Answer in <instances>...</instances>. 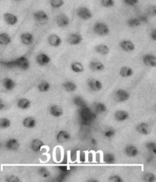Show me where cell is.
Instances as JSON below:
<instances>
[{
    "label": "cell",
    "instance_id": "obj_1",
    "mask_svg": "<svg viewBox=\"0 0 156 182\" xmlns=\"http://www.w3.org/2000/svg\"><path fill=\"white\" fill-rule=\"evenodd\" d=\"M93 32L100 37H106L110 34V30L109 26L104 22L98 21L93 25Z\"/></svg>",
    "mask_w": 156,
    "mask_h": 182
},
{
    "label": "cell",
    "instance_id": "obj_2",
    "mask_svg": "<svg viewBox=\"0 0 156 182\" xmlns=\"http://www.w3.org/2000/svg\"><path fill=\"white\" fill-rule=\"evenodd\" d=\"M76 15L81 20H88L92 18L93 13L87 7L80 6L76 10Z\"/></svg>",
    "mask_w": 156,
    "mask_h": 182
},
{
    "label": "cell",
    "instance_id": "obj_3",
    "mask_svg": "<svg viewBox=\"0 0 156 182\" xmlns=\"http://www.w3.org/2000/svg\"><path fill=\"white\" fill-rule=\"evenodd\" d=\"M33 17L38 24H41V25L46 24L50 19L47 13L43 10H38L35 12L33 14Z\"/></svg>",
    "mask_w": 156,
    "mask_h": 182
},
{
    "label": "cell",
    "instance_id": "obj_4",
    "mask_svg": "<svg viewBox=\"0 0 156 182\" xmlns=\"http://www.w3.org/2000/svg\"><path fill=\"white\" fill-rule=\"evenodd\" d=\"M114 99L117 102H124L128 100L130 97V94L124 89H118L114 92Z\"/></svg>",
    "mask_w": 156,
    "mask_h": 182
},
{
    "label": "cell",
    "instance_id": "obj_5",
    "mask_svg": "<svg viewBox=\"0 0 156 182\" xmlns=\"http://www.w3.org/2000/svg\"><path fill=\"white\" fill-rule=\"evenodd\" d=\"M119 46L122 51L125 53H132L135 50V46L133 42L130 39H123L119 43Z\"/></svg>",
    "mask_w": 156,
    "mask_h": 182
},
{
    "label": "cell",
    "instance_id": "obj_6",
    "mask_svg": "<svg viewBox=\"0 0 156 182\" xmlns=\"http://www.w3.org/2000/svg\"><path fill=\"white\" fill-rule=\"evenodd\" d=\"M56 23L60 28H65L70 24V19L65 14L61 13L56 18Z\"/></svg>",
    "mask_w": 156,
    "mask_h": 182
},
{
    "label": "cell",
    "instance_id": "obj_7",
    "mask_svg": "<svg viewBox=\"0 0 156 182\" xmlns=\"http://www.w3.org/2000/svg\"><path fill=\"white\" fill-rule=\"evenodd\" d=\"M56 140L58 143H65L71 140V134L69 131L61 130L56 135Z\"/></svg>",
    "mask_w": 156,
    "mask_h": 182
},
{
    "label": "cell",
    "instance_id": "obj_8",
    "mask_svg": "<svg viewBox=\"0 0 156 182\" xmlns=\"http://www.w3.org/2000/svg\"><path fill=\"white\" fill-rule=\"evenodd\" d=\"M83 37L81 34L78 33H72L70 34L67 37V42L69 45L72 46H77L82 43Z\"/></svg>",
    "mask_w": 156,
    "mask_h": 182
},
{
    "label": "cell",
    "instance_id": "obj_9",
    "mask_svg": "<svg viewBox=\"0 0 156 182\" xmlns=\"http://www.w3.org/2000/svg\"><path fill=\"white\" fill-rule=\"evenodd\" d=\"M13 64L16 67H18L21 70H24V71H26L30 68V61L25 56H21L18 58L17 59L15 60Z\"/></svg>",
    "mask_w": 156,
    "mask_h": 182
},
{
    "label": "cell",
    "instance_id": "obj_10",
    "mask_svg": "<svg viewBox=\"0 0 156 182\" xmlns=\"http://www.w3.org/2000/svg\"><path fill=\"white\" fill-rule=\"evenodd\" d=\"M88 87L94 92H98L103 89V84L100 80L97 79L90 78L88 80Z\"/></svg>",
    "mask_w": 156,
    "mask_h": 182
},
{
    "label": "cell",
    "instance_id": "obj_11",
    "mask_svg": "<svg viewBox=\"0 0 156 182\" xmlns=\"http://www.w3.org/2000/svg\"><path fill=\"white\" fill-rule=\"evenodd\" d=\"M142 62L145 65L151 68L156 67V57L155 55L151 53H147L142 57Z\"/></svg>",
    "mask_w": 156,
    "mask_h": 182
},
{
    "label": "cell",
    "instance_id": "obj_12",
    "mask_svg": "<svg viewBox=\"0 0 156 182\" xmlns=\"http://www.w3.org/2000/svg\"><path fill=\"white\" fill-rule=\"evenodd\" d=\"M45 146L44 143L40 139L38 138H35V139L32 140V141L30 143V148L34 153H39L42 150L43 146Z\"/></svg>",
    "mask_w": 156,
    "mask_h": 182
},
{
    "label": "cell",
    "instance_id": "obj_13",
    "mask_svg": "<svg viewBox=\"0 0 156 182\" xmlns=\"http://www.w3.org/2000/svg\"><path fill=\"white\" fill-rule=\"evenodd\" d=\"M36 61L40 66H46L51 61V58L48 55L44 53H40L36 56Z\"/></svg>",
    "mask_w": 156,
    "mask_h": 182
},
{
    "label": "cell",
    "instance_id": "obj_14",
    "mask_svg": "<svg viewBox=\"0 0 156 182\" xmlns=\"http://www.w3.org/2000/svg\"><path fill=\"white\" fill-rule=\"evenodd\" d=\"M5 147L10 151H16L20 147V142L16 138H9L5 142Z\"/></svg>",
    "mask_w": 156,
    "mask_h": 182
},
{
    "label": "cell",
    "instance_id": "obj_15",
    "mask_svg": "<svg viewBox=\"0 0 156 182\" xmlns=\"http://www.w3.org/2000/svg\"><path fill=\"white\" fill-rule=\"evenodd\" d=\"M47 42L53 47H59L62 45V38L57 34H52L47 38Z\"/></svg>",
    "mask_w": 156,
    "mask_h": 182
},
{
    "label": "cell",
    "instance_id": "obj_16",
    "mask_svg": "<svg viewBox=\"0 0 156 182\" xmlns=\"http://www.w3.org/2000/svg\"><path fill=\"white\" fill-rule=\"evenodd\" d=\"M3 19L5 22L9 26H15L18 22V18L10 12H6L3 15Z\"/></svg>",
    "mask_w": 156,
    "mask_h": 182
},
{
    "label": "cell",
    "instance_id": "obj_17",
    "mask_svg": "<svg viewBox=\"0 0 156 182\" xmlns=\"http://www.w3.org/2000/svg\"><path fill=\"white\" fill-rule=\"evenodd\" d=\"M20 40L22 43V44L25 46H30L35 41V37L31 33L24 32L21 34L20 36Z\"/></svg>",
    "mask_w": 156,
    "mask_h": 182
},
{
    "label": "cell",
    "instance_id": "obj_18",
    "mask_svg": "<svg viewBox=\"0 0 156 182\" xmlns=\"http://www.w3.org/2000/svg\"><path fill=\"white\" fill-rule=\"evenodd\" d=\"M124 153H125L126 156L130 158H134V157L137 156L139 154V150L135 145L133 144H128L126 146L125 149H124Z\"/></svg>",
    "mask_w": 156,
    "mask_h": 182
},
{
    "label": "cell",
    "instance_id": "obj_19",
    "mask_svg": "<svg viewBox=\"0 0 156 182\" xmlns=\"http://www.w3.org/2000/svg\"><path fill=\"white\" fill-rule=\"evenodd\" d=\"M135 130H136V131L139 134L142 135H145V136L151 134V128H150V126L147 123H139L135 127Z\"/></svg>",
    "mask_w": 156,
    "mask_h": 182
},
{
    "label": "cell",
    "instance_id": "obj_20",
    "mask_svg": "<svg viewBox=\"0 0 156 182\" xmlns=\"http://www.w3.org/2000/svg\"><path fill=\"white\" fill-rule=\"evenodd\" d=\"M130 118V114L128 113V112L125 110H117L114 113V118L116 121H120V122H123V121H125L128 119Z\"/></svg>",
    "mask_w": 156,
    "mask_h": 182
},
{
    "label": "cell",
    "instance_id": "obj_21",
    "mask_svg": "<svg viewBox=\"0 0 156 182\" xmlns=\"http://www.w3.org/2000/svg\"><path fill=\"white\" fill-rule=\"evenodd\" d=\"M22 124L25 128L28 129H33L35 128L37 125V120L34 117L28 116V117L24 118L22 121Z\"/></svg>",
    "mask_w": 156,
    "mask_h": 182
},
{
    "label": "cell",
    "instance_id": "obj_22",
    "mask_svg": "<svg viewBox=\"0 0 156 182\" xmlns=\"http://www.w3.org/2000/svg\"><path fill=\"white\" fill-rule=\"evenodd\" d=\"M2 86L4 88L8 91H11L13 90L16 87V82L13 79L10 78V77H5L2 81Z\"/></svg>",
    "mask_w": 156,
    "mask_h": 182
},
{
    "label": "cell",
    "instance_id": "obj_23",
    "mask_svg": "<svg viewBox=\"0 0 156 182\" xmlns=\"http://www.w3.org/2000/svg\"><path fill=\"white\" fill-rule=\"evenodd\" d=\"M89 68L93 72H102L105 68L104 65L101 61H97V60H93L89 63Z\"/></svg>",
    "mask_w": 156,
    "mask_h": 182
},
{
    "label": "cell",
    "instance_id": "obj_24",
    "mask_svg": "<svg viewBox=\"0 0 156 182\" xmlns=\"http://www.w3.org/2000/svg\"><path fill=\"white\" fill-rule=\"evenodd\" d=\"M49 112L53 117L55 118H60L63 115V109L58 105H53L50 106Z\"/></svg>",
    "mask_w": 156,
    "mask_h": 182
},
{
    "label": "cell",
    "instance_id": "obj_25",
    "mask_svg": "<svg viewBox=\"0 0 156 182\" xmlns=\"http://www.w3.org/2000/svg\"><path fill=\"white\" fill-rule=\"evenodd\" d=\"M94 51L96 52L97 53H98V54H101L102 56H106V55L109 54V53H110V48H109L108 46H107L106 44L101 43V44L95 46Z\"/></svg>",
    "mask_w": 156,
    "mask_h": 182
},
{
    "label": "cell",
    "instance_id": "obj_26",
    "mask_svg": "<svg viewBox=\"0 0 156 182\" xmlns=\"http://www.w3.org/2000/svg\"><path fill=\"white\" fill-rule=\"evenodd\" d=\"M31 106V102L30 99H27V98H21L19 99L17 102V106L19 109H22V110H26L28 109Z\"/></svg>",
    "mask_w": 156,
    "mask_h": 182
},
{
    "label": "cell",
    "instance_id": "obj_27",
    "mask_svg": "<svg viewBox=\"0 0 156 182\" xmlns=\"http://www.w3.org/2000/svg\"><path fill=\"white\" fill-rule=\"evenodd\" d=\"M134 75V71L129 66H123L120 70V75L122 77H130Z\"/></svg>",
    "mask_w": 156,
    "mask_h": 182
},
{
    "label": "cell",
    "instance_id": "obj_28",
    "mask_svg": "<svg viewBox=\"0 0 156 182\" xmlns=\"http://www.w3.org/2000/svg\"><path fill=\"white\" fill-rule=\"evenodd\" d=\"M62 85L64 90L69 93L75 92L77 90V85L73 81H65L63 83Z\"/></svg>",
    "mask_w": 156,
    "mask_h": 182
},
{
    "label": "cell",
    "instance_id": "obj_29",
    "mask_svg": "<svg viewBox=\"0 0 156 182\" xmlns=\"http://www.w3.org/2000/svg\"><path fill=\"white\" fill-rule=\"evenodd\" d=\"M71 70L75 73H82L85 71L84 65L79 61H74L71 64Z\"/></svg>",
    "mask_w": 156,
    "mask_h": 182
},
{
    "label": "cell",
    "instance_id": "obj_30",
    "mask_svg": "<svg viewBox=\"0 0 156 182\" xmlns=\"http://www.w3.org/2000/svg\"><path fill=\"white\" fill-rule=\"evenodd\" d=\"M12 42V37L7 33L0 34V46H7Z\"/></svg>",
    "mask_w": 156,
    "mask_h": 182
},
{
    "label": "cell",
    "instance_id": "obj_31",
    "mask_svg": "<svg viewBox=\"0 0 156 182\" xmlns=\"http://www.w3.org/2000/svg\"><path fill=\"white\" fill-rule=\"evenodd\" d=\"M127 24L128 27L135 28V27H140L142 24V20L138 18H131L127 20Z\"/></svg>",
    "mask_w": 156,
    "mask_h": 182
},
{
    "label": "cell",
    "instance_id": "obj_32",
    "mask_svg": "<svg viewBox=\"0 0 156 182\" xmlns=\"http://www.w3.org/2000/svg\"><path fill=\"white\" fill-rule=\"evenodd\" d=\"M103 161L104 163L107 164V165H113L116 162V156H115V155H113V153H105L103 156Z\"/></svg>",
    "mask_w": 156,
    "mask_h": 182
},
{
    "label": "cell",
    "instance_id": "obj_33",
    "mask_svg": "<svg viewBox=\"0 0 156 182\" xmlns=\"http://www.w3.org/2000/svg\"><path fill=\"white\" fill-rule=\"evenodd\" d=\"M38 89L40 93H46L48 92L50 89V84L49 82L43 80L40 83H38Z\"/></svg>",
    "mask_w": 156,
    "mask_h": 182
},
{
    "label": "cell",
    "instance_id": "obj_34",
    "mask_svg": "<svg viewBox=\"0 0 156 182\" xmlns=\"http://www.w3.org/2000/svg\"><path fill=\"white\" fill-rule=\"evenodd\" d=\"M50 5L52 9H59L65 5L64 0H50Z\"/></svg>",
    "mask_w": 156,
    "mask_h": 182
},
{
    "label": "cell",
    "instance_id": "obj_35",
    "mask_svg": "<svg viewBox=\"0 0 156 182\" xmlns=\"http://www.w3.org/2000/svg\"><path fill=\"white\" fill-rule=\"evenodd\" d=\"M38 174L43 178H47L50 176V172L46 167H40V168H38Z\"/></svg>",
    "mask_w": 156,
    "mask_h": 182
},
{
    "label": "cell",
    "instance_id": "obj_36",
    "mask_svg": "<svg viewBox=\"0 0 156 182\" xmlns=\"http://www.w3.org/2000/svg\"><path fill=\"white\" fill-rule=\"evenodd\" d=\"M73 103L75 106H78V107H85L86 106V102L82 97L79 96H76L73 98Z\"/></svg>",
    "mask_w": 156,
    "mask_h": 182
},
{
    "label": "cell",
    "instance_id": "obj_37",
    "mask_svg": "<svg viewBox=\"0 0 156 182\" xmlns=\"http://www.w3.org/2000/svg\"><path fill=\"white\" fill-rule=\"evenodd\" d=\"M12 122L7 118H0V129H7L10 128Z\"/></svg>",
    "mask_w": 156,
    "mask_h": 182
},
{
    "label": "cell",
    "instance_id": "obj_38",
    "mask_svg": "<svg viewBox=\"0 0 156 182\" xmlns=\"http://www.w3.org/2000/svg\"><path fill=\"white\" fill-rule=\"evenodd\" d=\"M94 109L98 113H104L107 111L106 105L102 102H96L94 104Z\"/></svg>",
    "mask_w": 156,
    "mask_h": 182
},
{
    "label": "cell",
    "instance_id": "obj_39",
    "mask_svg": "<svg viewBox=\"0 0 156 182\" xmlns=\"http://www.w3.org/2000/svg\"><path fill=\"white\" fill-rule=\"evenodd\" d=\"M142 180L146 182H155L156 181L155 175L151 172L144 174L142 176Z\"/></svg>",
    "mask_w": 156,
    "mask_h": 182
},
{
    "label": "cell",
    "instance_id": "obj_40",
    "mask_svg": "<svg viewBox=\"0 0 156 182\" xmlns=\"http://www.w3.org/2000/svg\"><path fill=\"white\" fill-rule=\"evenodd\" d=\"M101 5L105 9H110L115 5V0H101Z\"/></svg>",
    "mask_w": 156,
    "mask_h": 182
},
{
    "label": "cell",
    "instance_id": "obj_41",
    "mask_svg": "<svg viewBox=\"0 0 156 182\" xmlns=\"http://www.w3.org/2000/svg\"><path fill=\"white\" fill-rule=\"evenodd\" d=\"M115 134H116V131L113 128H108V129L105 130V131L104 132V136L106 138H108V139L113 137Z\"/></svg>",
    "mask_w": 156,
    "mask_h": 182
},
{
    "label": "cell",
    "instance_id": "obj_42",
    "mask_svg": "<svg viewBox=\"0 0 156 182\" xmlns=\"http://www.w3.org/2000/svg\"><path fill=\"white\" fill-rule=\"evenodd\" d=\"M146 147L149 152L154 153H156V143L155 142H148L146 143Z\"/></svg>",
    "mask_w": 156,
    "mask_h": 182
},
{
    "label": "cell",
    "instance_id": "obj_43",
    "mask_svg": "<svg viewBox=\"0 0 156 182\" xmlns=\"http://www.w3.org/2000/svg\"><path fill=\"white\" fill-rule=\"evenodd\" d=\"M5 181L6 182H20L21 181V179L19 178L18 176L14 175H11L6 176Z\"/></svg>",
    "mask_w": 156,
    "mask_h": 182
},
{
    "label": "cell",
    "instance_id": "obj_44",
    "mask_svg": "<svg viewBox=\"0 0 156 182\" xmlns=\"http://www.w3.org/2000/svg\"><path fill=\"white\" fill-rule=\"evenodd\" d=\"M108 181L110 182H123L124 181V179L122 178L120 175H113L109 177L108 178Z\"/></svg>",
    "mask_w": 156,
    "mask_h": 182
},
{
    "label": "cell",
    "instance_id": "obj_45",
    "mask_svg": "<svg viewBox=\"0 0 156 182\" xmlns=\"http://www.w3.org/2000/svg\"><path fill=\"white\" fill-rule=\"evenodd\" d=\"M123 2L128 6H135L139 4V0H123Z\"/></svg>",
    "mask_w": 156,
    "mask_h": 182
},
{
    "label": "cell",
    "instance_id": "obj_46",
    "mask_svg": "<svg viewBox=\"0 0 156 182\" xmlns=\"http://www.w3.org/2000/svg\"><path fill=\"white\" fill-rule=\"evenodd\" d=\"M148 12L149 15H151L152 16L156 15V7L155 5H150L148 8Z\"/></svg>",
    "mask_w": 156,
    "mask_h": 182
},
{
    "label": "cell",
    "instance_id": "obj_47",
    "mask_svg": "<svg viewBox=\"0 0 156 182\" xmlns=\"http://www.w3.org/2000/svg\"><path fill=\"white\" fill-rule=\"evenodd\" d=\"M58 169H60L63 173H67V172H69V169H68V167H67L66 165H60V166L58 167Z\"/></svg>",
    "mask_w": 156,
    "mask_h": 182
},
{
    "label": "cell",
    "instance_id": "obj_48",
    "mask_svg": "<svg viewBox=\"0 0 156 182\" xmlns=\"http://www.w3.org/2000/svg\"><path fill=\"white\" fill-rule=\"evenodd\" d=\"M150 37L153 41H156V30L153 29L150 33Z\"/></svg>",
    "mask_w": 156,
    "mask_h": 182
},
{
    "label": "cell",
    "instance_id": "obj_49",
    "mask_svg": "<svg viewBox=\"0 0 156 182\" xmlns=\"http://www.w3.org/2000/svg\"><path fill=\"white\" fill-rule=\"evenodd\" d=\"M5 108V102H4V101L2 100L1 98H0V111H2L4 110Z\"/></svg>",
    "mask_w": 156,
    "mask_h": 182
},
{
    "label": "cell",
    "instance_id": "obj_50",
    "mask_svg": "<svg viewBox=\"0 0 156 182\" xmlns=\"http://www.w3.org/2000/svg\"><path fill=\"white\" fill-rule=\"evenodd\" d=\"M91 143L92 145H94V146H95V145H97V143H98V142H97V140L94 139V138H91Z\"/></svg>",
    "mask_w": 156,
    "mask_h": 182
},
{
    "label": "cell",
    "instance_id": "obj_51",
    "mask_svg": "<svg viewBox=\"0 0 156 182\" xmlns=\"http://www.w3.org/2000/svg\"><path fill=\"white\" fill-rule=\"evenodd\" d=\"M18 1H22V0H18Z\"/></svg>",
    "mask_w": 156,
    "mask_h": 182
}]
</instances>
